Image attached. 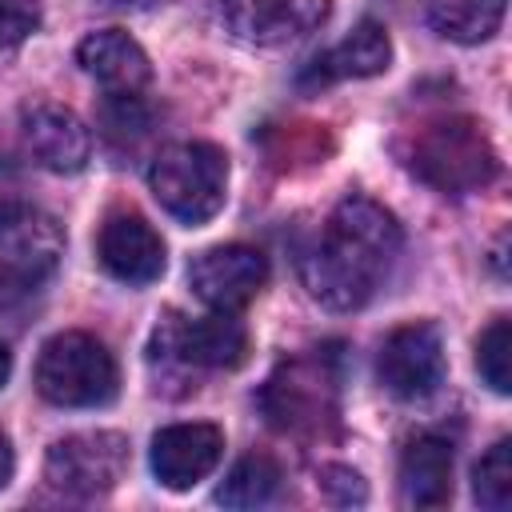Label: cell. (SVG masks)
I'll use <instances>...</instances> for the list:
<instances>
[{"label": "cell", "mask_w": 512, "mask_h": 512, "mask_svg": "<svg viewBox=\"0 0 512 512\" xmlns=\"http://www.w3.org/2000/svg\"><path fill=\"white\" fill-rule=\"evenodd\" d=\"M400 244V224L384 204L368 196H344L324 220L320 236L304 248L300 280L324 308L352 312L372 300L400 256Z\"/></svg>", "instance_id": "cell-1"}, {"label": "cell", "mask_w": 512, "mask_h": 512, "mask_svg": "<svg viewBox=\"0 0 512 512\" xmlns=\"http://www.w3.org/2000/svg\"><path fill=\"white\" fill-rule=\"evenodd\" d=\"M404 168L436 192H476L496 176V148L472 116H436L408 132Z\"/></svg>", "instance_id": "cell-2"}, {"label": "cell", "mask_w": 512, "mask_h": 512, "mask_svg": "<svg viewBox=\"0 0 512 512\" xmlns=\"http://www.w3.org/2000/svg\"><path fill=\"white\" fill-rule=\"evenodd\" d=\"M148 188L172 220L196 228V224L212 220L224 208L228 156L216 144H204V140L168 144L148 164Z\"/></svg>", "instance_id": "cell-3"}, {"label": "cell", "mask_w": 512, "mask_h": 512, "mask_svg": "<svg viewBox=\"0 0 512 512\" xmlns=\"http://www.w3.org/2000/svg\"><path fill=\"white\" fill-rule=\"evenodd\" d=\"M60 256L64 232L48 212L32 204L0 208V312L32 300L52 280Z\"/></svg>", "instance_id": "cell-4"}, {"label": "cell", "mask_w": 512, "mask_h": 512, "mask_svg": "<svg viewBox=\"0 0 512 512\" xmlns=\"http://www.w3.org/2000/svg\"><path fill=\"white\" fill-rule=\"evenodd\" d=\"M36 388L60 408H100L116 396L120 372L112 352L88 332H56L36 360Z\"/></svg>", "instance_id": "cell-5"}, {"label": "cell", "mask_w": 512, "mask_h": 512, "mask_svg": "<svg viewBox=\"0 0 512 512\" xmlns=\"http://www.w3.org/2000/svg\"><path fill=\"white\" fill-rule=\"evenodd\" d=\"M164 356L176 368H240L248 356V332L236 312H208L200 320H184L168 312L152 332V360Z\"/></svg>", "instance_id": "cell-6"}, {"label": "cell", "mask_w": 512, "mask_h": 512, "mask_svg": "<svg viewBox=\"0 0 512 512\" xmlns=\"http://www.w3.org/2000/svg\"><path fill=\"white\" fill-rule=\"evenodd\" d=\"M128 468V440L120 432H76L48 448L44 476L64 496H104L120 484Z\"/></svg>", "instance_id": "cell-7"}, {"label": "cell", "mask_w": 512, "mask_h": 512, "mask_svg": "<svg viewBox=\"0 0 512 512\" xmlns=\"http://www.w3.org/2000/svg\"><path fill=\"white\" fill-rule=\"evenodd\" d=\"M380 384L400 400H424L444 384V344L436 324H400L384 336L376 356Z\"/></svg>", "instance_id": "cell-8"}, {"label": "cell", "mask_w": 512, "mask_h": 512, "mask_svg": "<svg viewBox=\"0 0 512 512\" xmlns=\"http://www.w3.org/2000/svg\"><path fill=\"white\" fill-rule=\"evenodd\" d=\"M268 280V260L248 244H216L188 264L192 292L216 312H240L256 300Z\"/></svg>", "instance_id": "cell-9"}, {"label": "cell", "mask_w": 512, "mask_h": 512, "mask_svg": "<svg viewBox=\"0 0 512 512\" xmlns=\"http://www.w3.org/2000/svg\"><path fill=\"white\" fill-rule=\"evenodd\" d=\"M220 16L240 44L284 48L324 24L328 0H220Z\"/></svg>", "instance_id": "cell-10"}, {"label": "cell", "mask_w": 512, "mask_h": 512, "mask_svg": "<svg viewBox=\"0 0 512 512\" xmlns=\"http://www.w3.org/2000/svg\"><path fill=\"white\" fill-rule=\"evenodd\" d=\"M20 140L40 168L60 176L80 172L92 156V132L64 104H28L20 112Z\"/></svg>", "instance_id": "cell-11"}, {"label": "cell", "mask_w": 512, "mask_h": 512, "mask_svg": "<svg viewBox=\"0 0 512 512\" xmlns=\"http://www.w3.org/2000/svg\"><path fill=\"white\" fill-rule=\"evenodd\" d=\"M96 260L120 284H152L164 272V240L140 212H112L100 224Z\"/></svg>", "instance_id": "cell-12"}, {"label": "cell", "mask_w": 512, "mask_h": 512, "mask_svg": "<svg viewBox=\"0 0 512 512\" xmlns=\"http://www.w3.org/2000/svg\"><path fill=\"white\" fill-rule=\"evenodd\" d=\"M224 456V432L216 424H168L152 436V472L164 488L184 492L200 484Z\"/></svg>", "instance_id": "cell-13"}, {"label": "cell", "mask_w": 512, "mask_h": 512, "mask_svg": "<svg viewBox=\"0 0 512 512\" xmlns=\"http://www.w3.org/2000/svg\"><path fill=\"white\" fill-rule=\"evenodd\" d=\"M392 64V40L384 32V24L376 20H364L356 24L340 44H332L328 52L312 56L300 72V88L304 92H316V88H328L336 80H364V76H380L388 72Z\"/></svg>", "instance_id": "cell-14"}, {"label": "cell", "mask_w": 512, "mask_h": 512, "mask_svg": "<svg viewBox=\"0 0 512 512\" xmlns=\"http://www.w3.org/2000/svg\"><path fill=\"white\" fill-rule=\"evenodd\" d=\"M76 64L108 92V96H140L152 80L148 52L120 28H100L80 40Z\"/></svg>", "instance_id": "cell-15"}, {"label": "cell", "mask_w": 512, "mask_h": 512, "mask_svg": "<svg viewBox=\"0 0 512 512\" xmlns=\"http://www.w3.org/2000/svg\"><path fill=\"white\" fill-rule=\"evenodd\" d=\"M400 496L412 508H444L452 500V444L444 436H416L400 456Z\"/></svg>", "instance_id": "cell-16"}, {"label": "cell", "mask_w": 512, "mask_h": 512, "mask_svg": "<svg viewBox=\"0 0 512 512\" xmlns=\"http://www.w3.org/2000/svg\"><path fill=\"white\" fill-rule=\"evenodd\" d=\"M320 408H324V376L312 372L308 364L284 368L264 388V412L284 432L288 428H300V424H316Z\"/></svg>", "instance_id": "cell-17"}, {"label": "cell", "mask_w": 512, "mask_h": 512, "mask_svg": "<svg viewBox=\"0 0 512 512\" xmlns=\"http://www.w3.org/2000/svg\"><path fill=\"white\" fill-rule=\"evenodd\" d=\"M428 24L456 44L488 40L504 20V0H420Z\"/></svg>", "instance_id": "cell-18"}, {"label": "cell", "mask_w": 512, "mask_h": 512, "mask_svg": "<svg viewBox=\"0 0 512 512\" xmlns=\"http://www.w3.org/2000/svg\"><path fill=\"white\" fill-rule=\"evenodd\" d=\"M276 488H280L276 460L264 456V452H252V456L232 464V472L216 488V504H224V508H264L276 496Z\"/></svg>", "instance_id": "cell-19"}, {"label": "cell", "mask_w": 512, "mask_h": 512, "mask_svg": "<svg viewBox=\"0 0 512 512\" xmlns=\"http://www.w3.org/2000/svg\"><path fill=\"white\" fill-rule=\"evenodd\" d=\"M472 496L480 508L504 512L512 504V440H496L472 472Z\"/></svg>", "instance_id": "cell-20"}, {"label": "cell", "mask_w": 512, "mask_h": 512, "mask_svg": "<svg viewBox=\"0 0 512 512\" xmlns=\"http://www.w3.org/2000/svg\"><path fill=\"white\" fill-rule=\"evenodd\" d=\"M476 368L484 376V384L500 396L512 392V324L508 316H496L480 340H476Z\"/></svg>", "instance_id": "cell-21"}, {"label": "cell", "mask_w": 512, "mask_h": 512, "mask_svg": "<svg viewBox=\"0 0 512 512\" xmlns=\"http://www.w3.org/2000/svg\"><path fill=\"white\" fill-rule=\"evenodd\" d=\"M40 28V4L36 0H0V52L16 48Z\"/></svg>", "instance_id": "cell-22"}, {"label": "cell", "mask_w": 512, "mask_h": 512, "mask_svg": "<svg viewBox=\"0 0 512 512\" xmlns=\"http://www.w3.org/2000/svg\"><path fill=\"white\" fill-rule=\"evenodd\" d=\"M320 488L332 504H364V480L344 464H328L320 472Z\"/></svg>", "instance_id": "cell-23"}, {"label": "cell", "mask_w": 512, "mask_h": 512, "mask_svg": "<svg viewBox=\"0 0 512 512\" xmlns=\"http://www.w3.org/2000/svg\"><path fill=\"white\" fill-rule=\"evenodd\" d=\"M12 468H16V460H12V444H8V436L0 432V488L12 480Z\"/></svg>", "instance_id": "cell-24"}, {"label": "cell", "mask_w": 512, "mask_h": 512, "mask_svg": "<svg viewBox=\"0 0 512 512\" xmlns=\"http://www.w3.org/2000/svg\"><path fill=\"white\" fill-rule=\"evenodd\" d=\"M108 4H116V8H136V12H144V8H156V4H168V0H108Z\"/></svg>", "instance_id": "cell-25"}, {"label": "cell", "mask_w": 512, "mask_h": 512, "mask_svg": "<svg viewBox=\"0 0 512 512\" xmlns=\"http://www.w3.org/2000/svg\"><path fill=\"white\" fill-rule=\"evenodd\" d=\"M8 372H12V352L0 344V388H4V380H8Z\"/></svg>", "instance_id": "cell-26"}]
</instances>
